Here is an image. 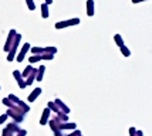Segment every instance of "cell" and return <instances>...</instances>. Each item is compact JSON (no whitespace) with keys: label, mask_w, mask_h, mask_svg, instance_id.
<instances>
[{"label":"cell","mask_w":152,"mask_h":136,"mask_svg":"<svg viewBox=\"0 0 152 136\" xmlns=\"http://www.w3.org/2000/svg\"><path fill=\"white\" fill-rule=\"evenodd\" d=\"M16 34H17V31H16L14 28H12V30L9 31V34H7L6 43H4V47H3V50H4L6 52H9V50L12 48V44H13V41H14V37H16Z\"/></svg>","instance_id":"obj_4"},{"label":"cell","mask_w":152,"mask_h":136,"mask_svg":"<svg viewBox=\"0 0 152 136\" xmlns=\"http://www.w3.org/2000/svg\"><path fill=\"white\" fill-rule=\"evenodd\" d=\"M44 72H46V67H44V65H40L39 68H37V75H36V81H43Z\"/></svg>","instance_id":"obj_12"},{"label":"cell","mask_w":152,"mask_h":136,"mask_svg":"<svg viewBox=\"0 0 152 136\" xmlns=\"http://www.w3.org/2000/svg\"><path fill=\"white\" fill-rule=\"evenodd\" d=\"M80 21L81 20L78 17H74V19H70V20H64V21H57L54 27L57 28V30H61V28H66V27H71V26H77L80 24Z\"/></svg>","instance_id":"obj_3"},{"label":"cell","mask_w":152,"mask_h":136,"mask_svg":"<svg viewBox=\"0 0 152 136\" xmlns=\"http://www.w3.org/2000/svg\"><path fill=\"white\" fill-rule=\"evenodd\" d=\"M66 136H83V133H81L78 129H75V130H71V133H68V135H66Z\"/></svg>","instance_id":"obj_28"},{"label":"cell","mask_w":152,"mask_h":136,"mask_svg":"<svg viewBox=\"0 0 152 136\" xmlns=\"http://www.w3.org/2000/svg\"><path fill=\"white\" fill-rule=\"evenodd\" d=\"M60 129L61 130H75L77 125L74 122H61L60 123Z\"/></svg>","instance_id":"obj_10"},{"label":"cell","mask_w":152,"mask_h":136,"mask_svg":"<svg viewBox=\"0 0 152 136\" xmlns=\"http://www.w3.org/2000/svg\"><path fill=\"white\" fill-rule=\"evenodd\" d=\"M141 1H146V0H132L134 4H137V3H141Z\"/></svg>","instance_id":"obj_34"},{"label":"cell","mask_w":152,"mask_h":136,"mask_svg":"<svg viewBox=\"0 0 152 136\" xmlns=\"http://www.w3.org/2000/svg\"><path fill=\"white\" fill-rule=\"evenodd\" d=\"M57 118H58L61 122H68V115H66V113H58Z\"/></svg>","instance_id":"obj_27"},{"label":"cell","mask_w":152,"mask_h":136,"mask_svg":"<svg viewBox=\"0 0 152 136\" xmlns=\"http://www.w3.org/2000/svg\"><path fill=\"white\" fill-rule=\"evenodd\" d=\"M47 108H48V109L51 111V112H54V113H57V115H58V113H63V112L60 111V108L57 106V104H56V102H53V101L47 104Z\"/></svg>","instance_id":"obj_13"},{"label":"cell","mask_w":152,"mask_h":136,"mask_svg":"<svg viewBox=\"0 0 152 136\" xmlns=\"http://www.w3.org/2000/svg\"><path fill=\"white\" fill-rule=\"evenodd\" d=\"M30 51H31L33 55H41L44 52V47H31Z\"/></svg>","instance_id":"obj_15"},{"label":"cell","mask_w":152,"mask_h":136,"mask_svg":"<svg viewBox=\"0 0 152 136\" xmlns=\"http://www.w3.org/2000/svg\"><path fill=\"white\" fill-rule=\"evenodd\" d=\"M1 135L3 136H14V132L12 129H9V128H4V129H3V132H1Z\"/></svg>","instance_id":"obj_25"},{"label":"cell","mask_w":152,"mask_h":136,"mask_svg":"<svg viewBox=\"0 0 152 136\" xmlns=\"http://www.w3.org/2000/svg\"><path fill=\"white\" fill-rule=\"evenodd\" d=\"M6 113L9 115V118H12V119H13V122H16V123L23 122V119H24V112L20 109L17 105H16L14 108H9Z\"/></svg>","instance_id":"obj_1"},{"label":"cell","mask_w":152,"mask_h":136,"mask_svg":"<svg viewBox=\"0 0 152 136\" xmlns=\"http://www.w3.org/2000/svg\"><path fill=\"white\" fill-rule=\"evenodd\" d=\"M44 3H46V4H48V6H50V4H51V3H53V0H46V1H44Z\"/></svg>","instance_id":"obj_35"},{"label":"cell","mask_w":152,"mask_h":136,"mask_svg":"<svg viewBox=\"0 0 152 136\" xmlns=\"http://www.w3.org/2000/svg\"><path fill=\"white\" fill-rule=\"evenodd\" d=\"M54 102L57 104V106L60 108V111H61L63 113H66V115H68V113H70V108H68V106H67V105L64 104V102H63V101H61L60 98H57V99H54Z\"/></svg>","instance_id":"obj_8"},{"label":"cell","mask_w":152,"mask_h":136,"mask_svg":"<svg viewBox=\"0 0 152 136\" xmlns=\"http://www.w3.org/2000/svg\"><path fill=\"white\" fill-rule=\"evenodd\" d=\"M40 10H41V17H43V19H48V16H50V12H48V4L43 3L41 7H40Z\"/></svg>","instance_id":"obj_14"},{"label":"cell","mask_w":152,"mask_h":136,"mask_svg":"<svg viewBox=\"0 0 152 136\" xmlns=\"http://www.w3.org/2000/svg\"><path fill=\"white\" fill-rule=\"evenodd\" d=\"M41 91H43L41 88H34V89L31 91V94L28 95V98H27V101H28V102H34V101H36V99H37V98L40 97Z\"/></svg>","instance_id":"obj_11"},{"label":"cell","mask_w":152,"mask_h":136,"mask_svg":"<svg viewBox=\"0 0 152 136\" xmlns=\"http://www.w3.org/2000/svg\"><path fill=\"white\" fill-rule=\"evenodd\" d=\"M33 70H34V68H33V67H31V64H28V65H27V67H26V68H24V71L21 72V77H23V78H24V79H26V78L28 77V75H30L31 72H33Z\"/></svg>","instance_id":"obj_16"},{"label":"cell","mask_w":152,"mask_h":136,"mask_svg":"<svg viewBox=\"0 0 152 136\" xmlns=\"http://www.w3.org/2000/svg\"><path fill=\"white\" fill-rule=\"evenodd\" d=\"M17 106H19V108H20V109H21V111H23L24 113H27V112L30 111V106H28V105H27L26 102H23L21 99H20V102H19V104H17Z\"/></svg>","instance_id":"obj_18"},{"label":"cell","mask_w":152,"mask_h":136,"mask_svg":"<svg viewBox=\"0 0 152 136\" xmlns=\"http://www.w3.org/2000/svg\"><path fill=\"white\" fill-rule=\"evenodd\" d=\"M30 43H26V44H23L21 45V50L19 51V54L16 55V60H17V63H23L24 61V58H26V55H27V52L30 51Z\"/></svg>","instance_id":"obj_5"},{"label":"cell","mask_w":152,"mask_h":136,"mask_svg":"<svg viewBox=\"0 0 152 136\" xmlns=\"http://www.w3.org/2000/svg\"><path fill=\"white\" fill-rule=\"evenodd\" d=\"M1 102L6 105L7 108H14V106H16V104H14V102H12L9 98H3V99H1Z\"/></svg>","instance_id":"obj_21"},{"label":"cell","mask_w":152,"mask_h":136,"mask_svg":"<svg viewBox=\"0 0 152 136\" xmlns=\"http://www.w3.org/2000/svg\"><path fill=\"white\" fill-rule=\"evenodd\" d=\"M137 135V129H135V128H129V136H135Z\"/></svg>","instance_id":"obj_31"},{"label":"cell","mask_w":152,"mask_h":136,"mask_svg":"<svg viewBox=\"0 0 152 136\" xmlns=\"http://www.w3.org/2000/svg\"><path fill=\"white\" fill-rule=\"evenodd\" d=\"M119 50H121V54H122L124 57H131V51H129V48H128L126 45L119 47Z\"/></svg>","instance_id":"obj_19"},{"label":"cell","mask_w":152,"mask_h":136,"mask_svg":"<svg viewBox=\"0 0 152 136\" xmlns=\"http://www.w3.org/2000/svg\"><path fill=\"white\" fill-rule=\"evenodd\" d=\"M26 4L28 7V10L30 12H33L34 9H36V3H34V0H26Z\"/></svg>","instance_id":"obj_24"},{"label":"cell","mask_w":152,"mask_h":136,"mask_svg":"<svg viewBox=\"0 0 152 136\" xmlns=\"http://www.w3.org/2000/svg\"><path fill=\"white\" fill-rule=\"evenodd\" d=\"M135 136H144V132L142 130H137V135Z\"/></svg>","instance_id":"obj_33"},{"label":"cell","mask_w":152,"mask_h":136,"mask_svg":"<svg viewBox=\"0 0 152 136\" xmlns=\"http://www.w3.org/2000/svg\"><path fill=\"white\" fill-rule=\"evenodd\" d=\"M20 41H21V34L17 33V34H16V37H14L13 44H12V48H10L9 52H7V61H9V63H12V61L16 58V54H17V50H19Z\"/></svg>","instance_id":"obj_2"},{"label":"cell","mask_w":152,"mask_h":136,"mask_svg":"<svg viewBox=\"0 0 152 136\" xmlns=\"http://www.w3.org/2000/svg\"><path fill=\"white\" fill-rule=\"evenodd\" d=\"M44 52H48V54H56V52H57V47H54V45L44 47Z\"/></svg>","instance_id":"obj_22"},{"label":"cell","mask_w":152,"mask_h":136,"mask_svg":"<svg viewBox=\"0 0 152 136\" xmlns=\"http://www.w3.org/2000/svg\"><path fill=\"white\" fill-rule=\"evenodd\" d=\"M87 16L88 17H93L95 13V4H94V0H87Z\"/></svg>","instance_id":"obj_9"},{"label":"cell","mask_w":152,"mask_h":136,"mask_svg":"<svg viewBox=\"0 0 152 136\" xmlns=\"http://www.w3.org/2000/svg\"><path fill=\"white\" fill-rule=\"evenodd\" d=\"M114 41H115V44L118 45V47H122L124 44V39H122V36L121 34H114Z\"/></svg>","instance_id":"obj_17"},{"label":"cell","mask_w":152,"mask_h":136,"mask_svg":"<svg viewBox=\"0 0 152 136\" xmlns=\"http://www.w3.org/2000/svg\"><path fill=\"white\" fill-rule=\"evenodd\" d=\"M41 61V55H31L28 57V63L30 64H36V63H40Z\"/></svg>","instance_id":"obj_20"},{"label":"cell","mask_w":152,"mask_h":136,"mask_svg":"<svg viewBox=\"0 0 152 136\" xmlns=\"http://www.w3.org/2000/svg\"><path fill=\"white\" fill-rule=\"evenodd\" d=\"M7 118H9V115H7V113H3V115H0V125H3V123L6 122Z\"/></svg>","instance_id":"obj_29"},{"label":"cell","mask_w":152,"mask_h":136,"mask_svg":"<svg viewBox=\"0 0 152 136\" xmlns=\"http://www.w3.org/2000/svg\"><path fill=\"white\" fill-rule=\"evenodd\" d=\"M54 135L56 136H66L64 133H63V130H56V132H54Z\"/></svg>","instance_id":"obj_32"},{"label":"cell","mask_w":152,"mask_h":136,"mask_svg":"<svg viewBox=\"0 0 152 136\" xmlns=\"http://www.w3.org/2000/svg\"><path fill=\"white\" fill-rule=\"evenodd\" d=\"M26 135H27V130L26 129H20L14 136H26Z\"/></svg>","instance_id":"obj_30"},{"label":"cell","mask_w":152,"mask_h":136,"mask_svg":"<svg viewBox=\"0 0 152 136\" xmlns=\"http://www.w3.org/2000/svg\"><path fill=\"white\" fill-rule=\"evenodd\" d=\"M7 98H9V99H10L12 102H14V104H16V105H17V104H19V102H20V99H19V98H17V97H16L14 94H10V95H9V97H7Z\"/></svg>","instance_id":"obj_26"},{"label":"cell","mask_w":152,"mask_h":136,"mask_svg":"<svg viewBox=\"0 0 152 136\" xmlns=\"http://www.w3.org/2000/svg\"><path fill=\"white\" fill-rule=\"evenodd\" d=\"M54 58V54H48V52H43L41 54V60H46V61H51Z\"/></svg>","instance_id":"obj_23"},{"label":"cell","mask_w":152,"mask_h":136,"mask_svg":"<svg viewBox=\"0 0 152 136\" xmlns=\"http://www.w3.org/2000/svg\"><path fill=\"white\" fill-rule=\"evenodd\" d=\"M13 77H14V79H16V82L19 84V88L20 89H24L27 85H26V79L21 77V72L19 71V70H14L13 71Z\"/></svg>","instance_id":"obj_6"},{"label":"cell","mask_w":152,"mask_h":136,"mask_svg":"<svg viewBox=\"0 0 152 136\" xmlns=\"http://www.w3.org/2000/svg\"><path fill=\"white\" fill-rule=\"evenodd\" d=\"M50 113H51V111L48 109V108H46V109L43 111L41 118H40V125H41V126H44V125L48 123V121H50Z\"/></svg>","instance_id":"obj_7"}]
</instances>
